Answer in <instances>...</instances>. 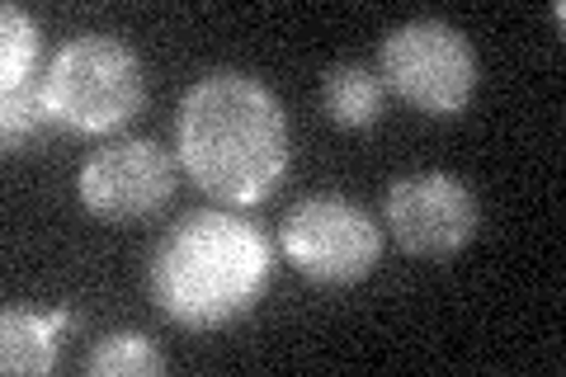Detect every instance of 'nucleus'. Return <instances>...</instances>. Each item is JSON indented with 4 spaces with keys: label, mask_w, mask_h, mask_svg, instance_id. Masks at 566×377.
I'll return each instance as SVG.
<instances>
[{
    "label": "nucleus",
    "mask_w": 566,
    "mask_h": 377,
    "mask_svg": "<svg viewBox=\"0 0 566 377\" xmlns=\"http://www.w3.org/2000/svg\"><path fill=\"white\" fill-rule=\"evenodd\" d=\"M180 166L212 199L245 208L270 199L289 170V123L279 100L255 76L212 71L189 85L175 123Z\"/></svg>",
    "instance_id": "nucleus-1"
},
{
    "label": "nucleus",
    "mask_w": 566,
    "mask_h": 377,
    "mask_svg": "<svg viewBox=\"0 0 566 377\" xmlns=\"http://www.w3.org/2000/svg\"><path fill=\"white\" fill-rule=\"evenodd\" d=\"M270 283V241L232 212H189L151 255V297L189 331H218Z\"/></svg>",
    "instance_id": "nucleus-2"
},
{
    "label": "nucleus",
    "mask_w": 566,
    "mask_h": 377,
    "mask_svg": "<svg viewBox=\"0 0 566 377\" xmlns=\"http://www.w3.org/2000/svg\"><path fill=\"white\" fill-rule=\"evenodd\" d=\"M39 85L48 118L66 123L71 133H114L142 109L147 95L137 52L109 33H76L62 43Z\"/></svg>",
    "instance_id": "nucleus-3"
},
{
    "label": "nucleus",
    "mask_w": 566,
    "mask_h": 377,
    "mask_svg": "<svg viewBox=\"0 0 566 377\" xmlns=\"http://www.w3.org/2000/svg\"><path fill=\"white\" fill-rule=\"evenodd\" d=\"M382 76L420 114L453 118L476 90V52L458 29L439 20H411L387 33Z\"/></svg>",
    "instance_id": "nucleus-4"
},
{
    "label": "nucleus",
    "mask_w": 566,
    "mask_h": 377,
    "mask_svg": "<svg viewBox=\"0 0 566 377\" xmlns=\"http://www.w3.org/2000/svg\"><path fill=\"white\" fill-rule=\"evenodd\" d=\"M283 255L312 283L326 289H345L374 274V264L382 255V237L368 222L364 208H354L349 199H303L289 222H283Z\"/></svg>",
    "instance_id": "nucleus-5"
},
{
    "label": "nucleus",
    "mask_w": 566,
    "mask_h": 377,
    "mask_svg": "<svg viewBox=\"0 0 566 377\" xmlns=\"http://www.w3.org/2000/svg\"><path fill=\"white\" fill-rule=\"evenodd\" d=\"M387 227L406 255L449 260L458 255L476 231V199L463 179L424 170L406 175L387 193Z\"/></svg>",
    "instance_id": "nucleus-6"
},
{
    "label": "nucleus",
    "mask_w": 566,
    "mask_h": 377,
    "mask_svg": "<svg viewBox=\"0 0 566 377\" xmlns=\"http://www.w3.org/2000/svg\"><path fill=\"white\" fill-rule=\"evenodd\" d=\"M175 193L170 156L156 142H114L81 170V203L104 222H137L161 212Z\"/></svg>",
    "instance_id": "nucleus-7"
},
{
    "label": "nucleus",
    "mask_w": 566,
    "mask_h": 377,
    "mask_svg": "<svg viewBox=\"0 0 566 377\" xmlns=\"http://www.w3.org/2000/svg\"><path fill=\"white\" fill-rule=\"evenodd\" d=\"M71 326V312H20L10 307L0 316V368L43 377L57 364V335Z\"/></svg>",
    "instance_id": "nucleus-8"
},
{
    "label": "nucleus",
    "mask_w": 566,
    "mask_h": 377,
    "mask_svg": "<svg viewBox=\"0 0 566 377\" xmlns=\"http://www.w3.org/2000/svg\"><path fill=\"white\" fill-rule=\"evenodd\" d=\"M322 109L335 128H374L382 114V81L364 66H331L322 81Z\"/></svg>",
    "instance_id": "nucleus-9"
},
{
    "label": "nucleus",
    "mask_w": 566,
    "mask_h": 377,
    "mask_svg": "<svg viewBox=\"0 0 566 377\" xmlns=\"http://www.w3.org/2000/svg\"><path fill=\"white\" fill-rule=\"evenodd\" d=\"M39 62V29L20 6H0V100L33 90Z\"/></svg>",
    "instance_id": "nucleus-10"
},
{
    "label": "nucleus",
    "mask_w": 566,
    "mask_h": 377,
    "mask_svg": "<svg viewBox=\"0 0 566 377\" xmlns=\"http://www.w3.org/2000/svg\"><path fill=\"white\" fill-rule=\"evenodd\" d=\"M85 373L91 377H156L166 373V358L151 349L147 335H104L99 345L85 354Z\"/></svg>",
    "instance_id": "nucleus-11"
}]
</instances>
